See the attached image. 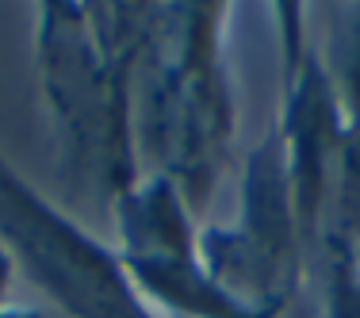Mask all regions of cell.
<instances>
[{
    "label": "cell",
    "mask_w": 360,
    "mask_h": 318,
    "mask_svg": "<svg viewBox=\"0 0 360 318\" xmlns=\"http://www.w3.org/2000/svg\"><path fill=\"white\" fill-rule=\"evenodd\" d=\"M158 4H35V65L54 123L65 200L111 211L142 180L134 81Z\"/></svg>",
    "instance_id": "obj_1"
},
{
    "label": "cell",
    "mask_w": 360,
    "mask_h": 318,
    "mask_svg": "<svg viewBox=\"0 0 360 318\" xmlns=\"http://www.w3.org/2000/svg\"><path fill=\"white\" fill-rule=\"evenodd\" d=\"M230 4L180 0L158 4L150 46L134 81V139L150 173L180 188L192 219L207 211L234 165L238 100L226 73Z\"/></svg>",
    "instance_id": "obj_2"
},
{
    "label": "cell",
    "mask_w": 360,
    "mask_h": 318,
    "mask_svg": "<svg viewBox=\"0 0 360 318\" xmlns=\"http://www.w3.org/2000/svg\"><path fill=\"white\" fill-rule=\"evenodd\" d=\"M195 249L207 276L253 318H288L299 303L311 272V253L299 234L276 123L245 158L238 222L195 230Z\"/></svg>",
    "instance_id": "obj_3"
},
{
    "label": "cell",
    "mask_w": 360,
    "mask_h": 318,
    "mask_svg": "<svg viewBox=\"0 0 360 318\" xmlns=\"http://www.w3.org/2000/svg\"><path fill=\"white\" fill-rule=\"evenodd\" d=\"M0 246L65 318H161L115 246L50 203L0 153Z\"/></svg>",
    "instance_id": "obj_4"
},
{
    "label": "cell",
    "mask_w": 360,
    "mask_h": 318,
    "mask_svg": "<svg viewBox=\"0 0 360 318\" xmlns=\"http://www.w3.org/2000/svg\"><path fill=\"white\" fill-rule=\"evenodd\" d=\"M280 35V115L276 131L284 142L295 219L307 253L322 249V230L330 215V196L338 180L341 153V104L326 58L307 39V8L276 4Z\"/></svg>",
    "instance_id": "obj_5"
},
{
    "label": "cell",
    "mask_w": 360,
    "mask_h": 318,
    "mask_svg": "<svg viewBox=\"0 0 360 318\" xmlns=\"http://www.w3.org/2000/svg\"><path fill=\"white\" fill-rule=\"evenodd\" d=\"M326 65L341 104V153L322 246H360V4L330 8Z\"/></svg>",
    "instance_id": "obj_6"
},
{
    "label": "cell",
    "mask_w": 360,
    "mask_h": 318,
    "mask_svg": "<svg viewBox=\"0 0 360 318\" xmlns=\"http://www.w3.org/2000/svg\"><path fill=\"white\" fill-rule=\"evenodd\" d=\"M326 318H360V257L356 246H322Z\"/></svg>",
    "instance_id": "obj_7"
},
{
    "label": "cell",
    "mask_w": 360,
    "mask_h": 318,
    "mask_svg": "<svg viewBox=\"0 0 360 318\" xmlns=\"http://www.w3.org/2000/svg\"><path fill=\"white\" fill-rule=\"evenodd\" d=\"M15 257L0 246V307H8V295H12V280H15Z\"/></svg>",
    "instance_id": "obj_8"
},
{
    "label": "cell",
    "mask_w": 360,
    "mask_h": 318,
    "mask_svg": "<svg viewBox=\"0 0 360 318\" xmlns=\"http://www.w3.org/2000/svg\"><path fill=\"white\" fill-rule=\"evenodd\" d=\"M0 318H46L39 307H23V303H8L0 307Z\"/></svg>",
    "instance_id": "obj_9"
},
{
    "label": "cell",
    "mask_w": 360,
    "mask_h": 318,
    "mask_svg": "<svg viewBox=\"0 0 360 318\" xmlns=\"http://www.w3.org/2000/svg\"><path fill=\"white\" fill-rule=\"evenodd\" d=\"M356 257H360V246H356Z\"/></svg>",
    "instance_id": "obj_10"
}]
</instances>
